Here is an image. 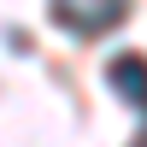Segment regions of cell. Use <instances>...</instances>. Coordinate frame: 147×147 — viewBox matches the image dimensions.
<instances>
[{
	"label": "cell",
	"mask_w": 147,
	"mask_h": 147,
	"mask_svg": "<svg viewBox=\"0 0 147 147\" xmlns=\"http://www.w3.org/2000/svg\"><path fill=\"white\" fill-rule=\"evenodd\" d=\"M141 147H147V141H141Z\"/></svg>",
	"instance_id": "obj_3"
},
{
	"label": "cell",
	"mask_w": 147,
	"mask_h": 147,
	"mask_svg": "<svg viewBox=\"0 0 147 147\" xmlns=\"http://www.w3.org/2000/svg\"><path fill=\"white\" fill-rule=\"evenodd\" d=\"M106 82H112L136 112H147V59H141V53H118L112 71H106Z\"/></svg>",
	"instance_id": "obj_2"
},
{
	"label": "cell",
	"mask_w": 147,
	"mask_h": 147,
	"mask_svg": "<svg viewBox=\"0 0 147 147\" xmlns=\"http://www.w3.org/2000/svg\"><path fill=\"white\" fill-rule=\"evenodd\" d=\"M53 6V18H59V30H71V35H106V30H118V24L129 18V0H47Z\"/></svg>",
	"instance_id": "obj_1"
}]
</instances>
